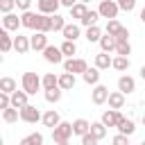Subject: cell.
<instances>
[{"mask_svg":"<svg viewBox=\"0 0 145 145\" xmlns=\"http://www.w3.org/2000/svg\"><path fill=\"white\" fill-rule=\"evenodd\" d=\"M72 122H59L54 129H52V140L54 143H66L70 136H72Z\"/></svg>","mask_w":145,"mask_h":145,"instance_id":"obj_1","label":"cell"},{"mask_svg":"<svg viewBox=\"0 0 145 145\" xmlns=\"http://www.w3.org/2000/svg\"><path fill=\"white\" fill-rule=\"evenodd\" d=\"M41 86H43V79H41L36 72H25V75H23V91H27L29 95H34Z\"/></svg>","mask_w":145,"mask_h":145,"instance_id":"obj_2","label":"cell"},{"mask_svg":"<svg viewBox=\"0 0 145 145\" xmlns=\"http://www.w3.org/2000/svg\"><path fill=\"white\" fill-rule=\"evenodd\" d=\"M97 11H100V16H102V18L111 20V18H116V16H118L120 7H118V2H116V0H100Z\"/></svg>","mask_w":145,"mask_h":145,"instance_id":"obj_3","label":"cell"},{"mask_svg":"<svg viewBox=\"0 0 145 145\" xmlns=\"http://www.w3.org/2000/svg\"><path fill=\"white\" fill-rule=\"evenodd\" d=\"M63 70L66 72H72V75H77V72H86L88 70V63L84 61V59H75V57H68L66 61H63Z\"/></svg>","mask_w":145,"mask_h":145,"instance_id":"obj_4","label":"cell"},{"mask_svg":"<svg viewBox=\"0 0 145 145\" xmlns=\"http://www.w3.org/2000/svg\"><path fill=\"white\" fill-rule=\"evenodd\" d=\"M20 120H25V122L34 125V122L43 120V116H41V111H39L34 104H27V106H23V109H20Z\"/></svg>","mask_w":145,"mask_h":145,"instance_id":"obj_5","label":"cell"},{"mask_svg":"<svg viewBox=\"0 0 145 145\" xmlns=\"http://www.w3.org/2000/svg\"><path fill=\"white\" fill-rule=\"evenodd\" d=\"M59 5H61V0H36V7H39V14H48V16H52V14H57V9H59Z\"/></svg>","mask_w":145,"mask_h":145,"instance_id":"obj_6","label":"cell"},{"mask_svg":"<svg viewBox=\"0 0 145 145\" xmlns=\"http://www.w3.org/2000/svg\"><path fill=\"white\" fill-rule=\"evenodd\" d=\"M20 20H23V27H27V29H39L41 14H36V11H23Z\"/></svg>","mask_w":145,"mask_h":145,"instance_id":"obj_7","label":"cell"},{"mask_svg":"<svg viewBox=\"0 0 145 145\" xmlns=\"http://www.w3.org/2000/svg\"><path fill=\"white\" fill-rule=\"evenodd\" d=\"M43 57H45L48 63H61V61H63V52H61V48H54V45H48V48L43 50Z\"/></svg>","mask_w":145,"mask_h":145,"instance_id":"obj_8","label":"cell"},{"mask_svg":"<svg viewBox=\"0 0 145 145\" xmlns=\"http://www.w3.org/2000/svg\"><path fill=\"white\" fill-rule=\"evenodd\" d=\"M29 43H32V50H45L48 48V34L45 32H34L32 36H29Z\"/></svg>","mask_w":145,"mask_h":145,"instance_id":"obj_9","label":"cell"},{"mask_svg":"<svg viewBox=\"0 0 145 145\" xmlns=\"http://www.w3.org/2000/svg\"><path fill=\"white\" fill-rule=\"evenodd\" d=\"M91 100H93V104H104L109 100V88L102 86V84H95V88L91 93Z\"/></svg>","mask_w":145,"mask_h":145,"instance_id":"obj_10","label":"cell"},{"mask_svg":"<svg viewBox=\"0 0 145 145\" xmlns=\"http://www.w3.org/2000/svg\"><path fill=\"white\" fill-rule=\"evenodd\" d=\"M122 120V116H120V111L118 109H109V111H104L102 113V122L106 125V127H118V122Z\"/></svg>","mask_w":145,"mask_h":145,"instance_id":"obj_11","label":"cell"},{"mask_svg":"<svg viewBox=\"0 0 145 145\" xmlns=\"http://www.w3.org/2000/svg\"><path fill=\"white\" fill-rule=\"evenodd\" d=\"M20 25H23V20H20V16H18V14H5V18H2V27H5L7 32L18 29Z\"/></svg>","mask_w":145,"mask_h":145,"instance_id":"obj_12","label":"cell"},{"mask_svg":"<svg viewBox=\"0 0 145 145\" xmlns=\"http://www.w3.org/2000/svg\"><path fill=\"white\" fill-rule=\"evenodd\" d=\"M118 91H122L125 95L134 93V91H136V82H134V77H129V75H122V77L118 79Z\"/></svg>","mask_w":145,"mask_h":145,"instance_id":"obj_13","label":"cell"},{"mask_svg":"<svg viewBox=\"0 0 145 145\" xmlns=\"http://www.w3.org/2000/svg\"><path fill=\"white\" fill-rule=\"evenodd\" d=\"M29 48H32V43H29V36H23V34H18V36L14 39V50H16L18 54H25Z\"/></svg>","mask_w":145,"mask_h":145,"instance_id":"obj_14","label":"cell"},{"mask_svg":"<svg viewBox=\"0 0 145 145\" xmlns=\"http://www.w3.org/2000/svg\"><path fill=\"white\" fill-rule=\"evenodd\" d=\"M27 91H14L11 93V106H16V109H23V106H27Z\"/></svg>","mask_w":145,"mask_h":145,"instance_id":"obj_15","label":"cell"},{"mask_svg":"<svg viewBox=\"0 0 145 145\" xmlns=\"http://www.w3.org/2000/svg\"><path fill=\"white\" fill-rule=\"evenodd\" d=\"M106 102H109V106H111V109H118V111H120V109L125 106V93H122V91L109 93V100H106Z\"/></svg>","mask_w":145,"mask_h":145,"instance_id":"obj_16","label":"cell"},{"mask_svg":"<svg viewBox=\"0 0 145 145\" xmlns=\"http://www.w3.org/2000/svg\"><path fill=\"white\" fill-rule=\"evenodd\" d=\"M111 66H113V59L109 57V52H100V54H95V68L106 70V68H111Z\"/></svg>","mask_w":145,"mask_h":145,"instance_id":"obj_17","label":"cell"},{"mask_svg":"<svg viewBox=\"0 0 145 145\" xmlns=\"http://www.w3.org/2000/svg\"><path fill=\"white\" fill-rule=\"evenodd\" d=\"M59 88H61V91L75 88V75H72V72H61V75H59Z\"/></svg>","mask_w":145,"mask_h":145,"instance_id":"obj_18","label":"cell"},{"mask_svg":"<svg viewBox=\"0 0 145 145\" xmlns=\"http://www.w3.org/2000/svg\"><path fill=\"white\" fill-rule=\"evenodd\" d=\"M72 131H75L77 136H84V134L91 131V122H88L86 118H77V120L72 122Z\"/></svg>","mask_w":145,"mask_h":145,"instance_id":"obj_19","label":"cell"},{"mask_svg":"<svg viewBox=\"0 0 145 145\" xmlns=\"http://www.w3.org/2000/svg\"><path fill=\"white\" fill-rule=\"evenodd\" d=\"M59 122H61V118H59V113H57L54 109H50V111L43 113V125H45V127H52V129H54Z\"/></svg>","mask_w":145,"mask_h":145,"instance_id":"obj_20","label":"cell"},{"mask_svg":"<svg viewBox=\"0 0 145 145\" xmlns=\"http://www.w3.org/2000/svg\"><path fill=\"white\" fill-rule=\"evenodd\" d=\"M63 39L66 41H75L77 36H79V25H75V23H66V27H63Z\"/></svg>","mask_w":145,"mask_h":145,"instance_id":"obj_21","label":"cell"},{"mask_svg":"<svg viewBox=\"0 0 145 145\" xmlns=\"http://www.w3.org/2000/svg\"><path fill=\"white\" fill-rule=\"evenodd\" d=\"M0 50L7 54L9 50H14V41H11V36H9V32L2 27V32H0Z\"/></svg>","mask_w":145,"mask_h":145,"instance_id":"obj_22","label":"cell"},{"mask_svg":"<svg viewBox=\"0 0 145 145\" xmlns=\"http://www.w3.org/2000/svg\"><path fill=\"white\" fill-rule=\"evenodd\" d=\"M118 131H120V134H125V136H131V134L136 131V125H134V120H129V118H122V120L118 122Z\"/></svg>","mask_w":145,"mask_h":145,"instance_id":"obj_23","label":"cell"},{"mask_svg":"<svg viewBox=\"0 0 145 145\" xmlns=\"http://www.w3.org/2000/svg\"><path fill=\"white\" fill-rule=\"evenodd\" d=\"M116 36L113 34H106V36H102L100 39V48H102V52H111V50H116Z\"/></svg>","mask_w":145,"mask_h":145,"instance_id":"obj_24","label":"cell"},{"mask_svg":"<svg viewBox=\"0 0 145 145\" xmlns=\"http://www.w3.org/2000/svg\"><path fill=\"white\" fill-rule=\"evenodd\" d=\"M82 77H84V82H86V84L95 86V84L100 82V68H88V70H86Z\"/></svg>","mask_w":145,"mask_h":145,"instance_id":"obj_25","label":"cell"},{"mask_svg":"<svg viewBox=\"0 0 145 145\" xmlns=\"http://www.w3.org/2000/svg\"><path fill=\"white\" fill-rule=\"evenodd\" d=\"M91 134L97 138V140H102L104 136H106V125L100 120V122H91Z\"/></svg>","mask_w":145,"mask_h":145,"instance_id":"obj_26","label":"cell"},{"mask_svg":"<svg viewBox=\"0 0 145 145\" xmlns=\"http://www.w3.org/2000/svg\"><path fill=\"white\" fill-rule=\"evenodd\" d=\"M97 18H100V11H95V9H91V11H86V16L79 20L84 27H91V25H97Z\"/></svg>","mask_w":145,"mask_h":145,"instance_id":"obj_27","label":"cell"},{"mask_svg":"<svg viewBox=\"0 0 145 145\" xmlns=\"http://www.w3.org/2000/svg\"><path fill=\"white\" fill-rule=\"evenodd\" d=\"M20 145H43V134H41V131H34V134L25 136V138L20 140Z\"/></svg>","mask_w":145,"mask_h":145,"instance_id":"obj_28","label":"cell"},{"mask_svg":"<svg viewBox=\"0 0 145 145\" xmlns=\"http://www.w3.org/2000/svg\"><path fill=\"white\" fill-rule=\"evenodd\" d=\"M36 32H52V16H48V14H41V20H39V29Z\"/></svg>","mask_w":145,"mask_h":145,"instance_id":"obj_29","label":"cell"},{"mask_svg":"<svg viewBox=\"0 0 145 145\" xmlns=\"http://www.w3.org/2000/svg\"><path fill=\"white\" fill-rule=\"evenodd\" d=\"M100 39H102V32H100L97 25L86 27V41H88V43H95V41H100Z\"/></svg>","mask_w":145,"mask_h":145,"instance_id":"obj_30","label":"cell"},{"mask_svg":"<svg viewBox=\"0 0 145 145\" xmlns=\"http://www.w3.org/2000/svg\"><path fill=\"white\" fill-rule=\"evenodd\" d=\"M57 86H59V77H57L54 72L43 75V91H48V88H57Z\"/></svg>","mask_w":145,"mask_h":145,"instance_id":"obj_31","label":"cell"},{"mask_svg":"<svg viewBox=\"0 0 145 145\" xmlns=\"http://www.w3.org/2000/svg\"><path fill=\"white\" fill-rule=\"evenodd\" d=\"M14 91H16V82H14L11 77H2V79H0V93H9V95H11Z\"/></svg>","mask_w":145,"mask_h":145,"instance_id":"obj_32","label":"cell"},{"mask_svg":"<svg viewBox=\"0 0 145 145\" xmlns=\"http://www.w3.org/2000/svg\"><path fill=\"white\" fill-rule=\"evenodd\" d=\"M2 118H5V122H16V120L20 118V109L9 106V109H5V111H2Z\"/></svg>","mask_w":145,"mask_h":145,"instance_id":"obj_33","label":"cell"},{"mask_svg":"<svg viewBox=\"0 0 145 145\" xmlns=\"http://www.w3.org/2000/svg\"><path fill=\"white\" fill-rule=\"evenodd\" d=\"M86 11H88V9H86V5H84V2H77L75 7H70V16H72V18H77V20H82V18L86 16Z\"/></svg>","mask_w":145,"mask_h":145,"instance_id":"obj_34","label":"cell"},{"mask_svg":"<svg viewBox=\"0 0 145 145\" xmlns=\"http://www.w3.org/2000/svg\"><path fill=\"white\" fill-rule=\"evenodd\" d=\"M111 68H116V70L125 72V70L129 68V57H120V54H118V57L113 59V66H111Z\"/></svg>","mask_w":145,"mask_h":145,"instance_id":"obj_35","label":"cell"},{"mask_svg":"<svg viewBox=\"0 0 145 145\" xmlns=\"http://www.w3.org/2000/svg\"><path fill=\"white\" fill-rule=\"evenodd\" d=\"M116 54H120V57L131 54V45H129V41H118V43H116Z\"/></svg>","mask_w":145,"mask_h":145,"instance_id":"obj_36","label":"cell"},{"mask_svg":"<svg viewBox=\"0 0 145 145\" xmlns=\"http://www.w3.org/2000/svg\"><path fill=\"white\" fill-rule=\"evenodd\" d=\"M45 100H48L50 104L59 102V100H61V88H59V86H57V88H48V91H45Z\"/></svg>","mask_w":145,"mask_h":145,"instance_id":"obj_37","label":"cell"},{"mask_svg":"<svg viewBox=\"0 0 145 145\" xmlns=\"http://www.w3.org/2000/svg\"><path fill=\"white\" fill-rule=\"evenodd\" d=\"M63 27H66V20H63V16H59V14H52V32H63Z\"/></svg>","mask_w":145,"mask_h":145,"instance_id":"obj_38","label":"cell"},{"mask_svg":"<svg viewBox=\"0 0 145 145\" xmlns=\"http://www.w3.org/2000/svg\"><path fill=\"white\" fill-rule=\"evenodd\" d=\"M61 52H63L66 57L77 54V45H75V41H63V43H61Z\"/></svg>","mask_w":145,"mask_h":145,"instance_id":"obj_39","label":"cell"},{"mask_svg":"<svg viewBox=\"0 0 145 145\" xmlns=\"http://www.w3.org/2000/svg\"><path fill=\"white\" fill-rule=\"evenodd\" d=\"M120 27H122V25H120L116 18H111V20L106 23V34H113V36H116V34L120 32Z\"/></svg>","mask_w":145,"mask_h":145,"instance_id":"obj_40","label":"cell"},{"mask_svg":"<svg viewBox=\"0 0 145 145\" xmlns=\"http://www.w3.org/2000/svg\"><path fill=\"white\" fill-rule=\"evenodd\" d=\"M14 7H16V0H0V11L2 14H11Z\"/></svg>","mask_w":145,"mask_h":145,"instance_id":"obj_41","label":"cell"},{"mask_svg":"<svg viewBox=\"0 0 145 145\" xmlns=\"http://www.w3.org/2000/svg\"><path fill=\"white\" fill-rule=\"evenodd\" d=\"M116 2H118V7L125 9V11H134V7H136V0H116Z\"/></svg>","mask_w":145,"mask_h":145,"instance_id":"obj_42","label":"cell"},{"mask_svg":"<svg viewBox=\"0 0 145 145\" xmlns=\"http://www.w3.org/2000/svg\"><path fill=\"white\" fill-rule=\"evenodd\" d=\"M11 106V95L9 93H0V109L5 111V109H9Z\"/></svg>","mask_w":145,"mask_h":145,"instance_id":"obj_43","label":"cell"},{"mask_svg":"<svg viewBox=\"0 0 145 145\" xmlns=\"http://www.w3.org/2000/svg\"><path fill=\"white\" fill-rule=\"evenodd\" d=\"M97 143H100V140H97V138H95V136H93L91 131L82 136V145H97Z\"/></svg>","mask_w":145,"mask_h":145,"instance_id":"obj_44","label":"cell"},{"mask_svg":"<svg viewBox=\"0 0 145 145\" xmlns=\"http://www.w3.org/2000/svg\"><path fill=\"white\" fill-rule=\"evenodd\" d=\"M111 143H113V145H129V136H125V134L118 131V136H113Z\"/></svg>","mask_w":145,"mask_h":145,"instance_id":"obj_45","label":"cell"},{"mask_svg":"<svg viewBox=\"0 0 145 145\" xmlns=\"http://www.w3.org/2000/svg\"><path fill=\"white\" fill-rule=\"evenodd\" d=\"M129 39V29L127 27H120V32L116 34V41H127Z\"/></svg>","mask_w":145,"mask_h":145,"instance_id":"obj_46","label":"cell"},{"mask_svg":"<svg viewBox=\"0 0 145 145\" xmlns=\"http://www.w3.org/2000/svg\"><path fill=\"white\" fill-rule=\"evenodd\" d=\"M29 5H32V0H16V7L23 11H29Z\"/></svg>","mask_w":145,"mask_h":145,"instance_id":"obj_47","label":"cell"},{"mask_svg":"<svg viewBox=\"0 0 145 145\" xmlns=\"http://www.w3.org/2000/svg\"><path fill=\"white\" fill-rule=\"evenodd\" d=\"M77 2H79V0H61V5H63V7H68V9H70V7H75Z\"/></svg>","mask_w":145,"mask_h":145,"instance_id":"obj_48","label":"cell"},{"mask_svg":"<svg viewBox=\"0 0 145 145\" xmlns=\"http://www.w3.org/2000/svg\"><path fill=\"white\" fill-rule=\"evenodd\" d=\"M140 20H143V23H145V7H143V9H140Z\"/></svg>","mask_w":145,"mask_h":145,"instance_id":"obj_49","label":"cell"},{"mask_svg":"<svg viewBox=\"0 0 145 145\" xmlns=\"http://www.w3.org/2000/svg\"><path fill=\"white\" fill-rule=\"evenodd\" d=\"M140 77H143V79H145V66H143V68H140Z\"/></svg>","mask_w":145,"mask_h":145,"instance_id":"obj_50","label":"cell"},{"mask_svg":"<svg viewBox=\"0 0 145 145\" xmlns=\"http://www.w3.org/2000/svg\"><path fill=\"white\" fill-rule=\"evenodd\" d=\"M79 2H84V5H88V2H91V0H79Z\"/></svg>","mask_w":145,"mask_h":145,"instance_id":"obj_51","label":"cell"},{"mask_svg":"<svg viewBox=\"0 0 145 145\" xmlns=\"http://www.w3.org/2000/svg\"><path fill=\"white\" fill-rule=\"evenodd\" d=\"M57 145H70V143H68V140H66V143H57Z\"/></svg>","mask_w":145,"mask_h":145,"instance_id":"obj_52","label":"cell"},{"mask_svg":"<svg viewBox=\"0 0 145 145\" xmlns=\"http://www.w3.org/2000/svg\"><path fill=\"white\" fill-rule=\"evenodd\" d=\"M143 125H145V113H143Z\"/></svg>","mask_w":145,"mask_h":145,"instance_id":"obj_53","label":"cell"},{"mask_svg":"<svg viewBox=\"0 0 145 145\" xmlns=\"http://www.w3.org/2000/svg\"><path fill=\"white\" fill-rule=\"evenodd\" d=\"M140 145H145V140H143V143H140Z\"/></svg>","mask_w":145,"mask_h":145,"instance_id":"obj_54","label":"cell"}]
</instances>
